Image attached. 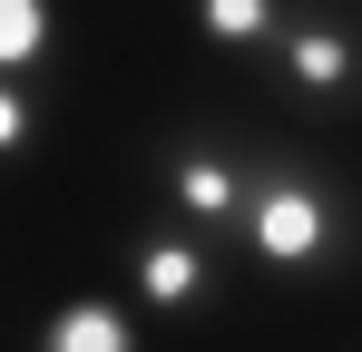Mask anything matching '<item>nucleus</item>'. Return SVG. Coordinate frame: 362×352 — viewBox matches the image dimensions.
<instances>
[{
  "label": "nucleus",
  "mask_w": 362,
  "mask_h": 352,
  "mask_svg": "<svg viewBox=\"0 0 362 352\" xmlns=\"http://www.w3.org/2000/svg\"><path fill=\"white\" fill-rule=\"evenodd\" d=\"M235 245L264 264V274H333L353 254V206L343 186L303 157H255L245 167V206H235Z\"/></svg>",
  "instance_id": "obj_1"
},
{
  "label": "nucleus",
  "mask_w": 362,
  "mask_h": 352,
  "mask_svg": "<svg viewBox=\"0 0 362 352\" xmlns=\"http://www.w3.org/2000/svg\"><path fill=\"white\" fill-rule=\"evenodd\" d=\"M264 59H274V88L294 108H313V117L353 108L362 98V10L353 0H284Z\"/></svg>",
  "instance_id": "obj_2"
},
{
  "label": "nucleus",
  "mask_w": 362,
  "mask_h": 352,
  "mask_svg": "<svg viewBox=\"0 0 362 352\" xmlns=\"http://www.w3.org/2000/svg\"><path fill=\"white\" fill-rule=\"evenodd\" d=\"M245 167L226 137H206V127H186L167 137V157H157V186H167V206H177V225L196 235H235V206H245Z\"/></svg>",
  "instance_id": "obj_3"
},
{
  "label": "nucleus",
  "mask_w": 362,
  "mask_h": 352,
  "mask_svg": "<svg viewBox=\"0 0 362 352\" xmlns=\"http://www.w3.org/2000/svg\"><path fill=\"white\" fill-rule=\"evenodd\" d=\"M127 284L147 313H196V303H216V245L196 225H147L127 245Z\"/></svg>",
  "instance_id": "obj_4"
},
{
  "label": "nucleus",
  "mask_w": 362,
  "mask_h": 352,
  "mask_svg": "<svg viewBox=\"0 0 362 352\" xmlns=\"http://www.w3.org/2000/svg\"><path fill=\"white\" fill-rule=\"evenodd\" d=\"M40 352H137V313L118 293H78L40 323Z\"/></svg>",
  "instance_id": "obj_5"
},
{
  "label": "nucleus",
  "mask_w": 362,
  "mask_h": 352,
  "mask_svg": "<svg viewBox=\"0 0 362 352\" xmlns=\"http://www.w3.org/2000/svg\"><path fill=\"white\" fill-rule=\"evenodd\" d=\"M59 49V10L49 0H0V78H40Z\"/></svg>",
  "instance_id": "obj_6"
},
{
  "label": "nucleus",
  "mask_w": 362,
  "mask_h": 352,
  "mask_svg": "<svg viewBox=\"0 0 362 352\" xmlns=\"http://www.w3.org/2000/svg\"><path fill=\"white\" fill-rule=\"evenodd\" d=\"M274 20H284V0H196V30H206L216 49H255L264 59Z\"/></svg>",
  "instance_id": "obj_7"
},
{
  "label": "nucleus",
  "mask_w": 362,
  "mask_h": 352,
  "mask_svg": "<svg viewBox=\"0 0 362 352\" xmlns=\"http://www.w3.org/2000/svg\"><path fill=\"white\" fill-rule=\"evenodd\" d=\"M40 147V88L30 78H0V167Z\"/></svg>",
  "instance_id": "obj_8"
}]
</instances>
